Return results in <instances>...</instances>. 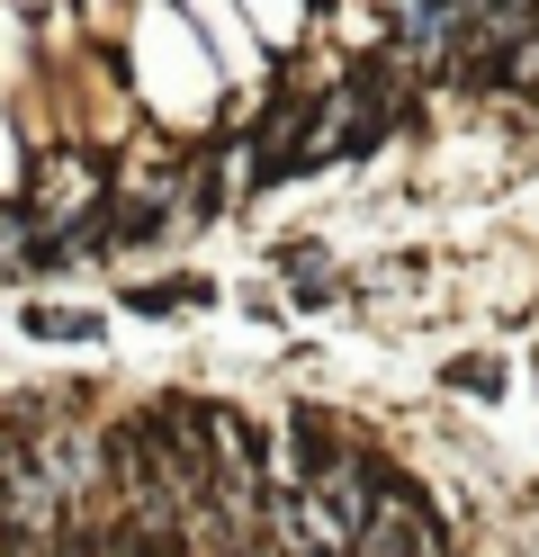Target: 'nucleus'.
I'll use <instances>...</instances> for the list:
<instances>
[{"label":"nucleus","mask_w":539,"mask_h":557,"mask_svg":"<svg viewBox=\"0 0 539 557\" xmlns=\"http://www.w3.org/2000/svg\"><path fill=\"white\" fill-rule=\"evenodd\" d=\"M450 387H467V396H503V369H486V360H458V369H450Z\"/></svg>","instance_id":"2"},{"label":"nucleus","mask_w":539,"mask_h":557,"mask_svg":"<svg viewBox=\"0 0 539 557\" xmlns=\"http://www.w3.org/2000/svg\"><path fill=\"white\" fill-rule=\"evenodd\" d=\"M90 557H162L144 531H108V540H90Z\"/></svg>","instance_id":"3"},{"label":"nucleus","mask_w":539,"mask_h":557,"mask_svg":"<svg viewBox=\"0 0 539 557\" xmlns=\"http://www.w3.org/2000/svg\"><path fill=\"white\" fill-rule=\"evenodd\" d=\"M287 459H297V476L315 485V476L351 468L359 449H342V441H333V413H315V405H306V413H287Z\"/></svg>","instance_id":"1"}]
</instances>
